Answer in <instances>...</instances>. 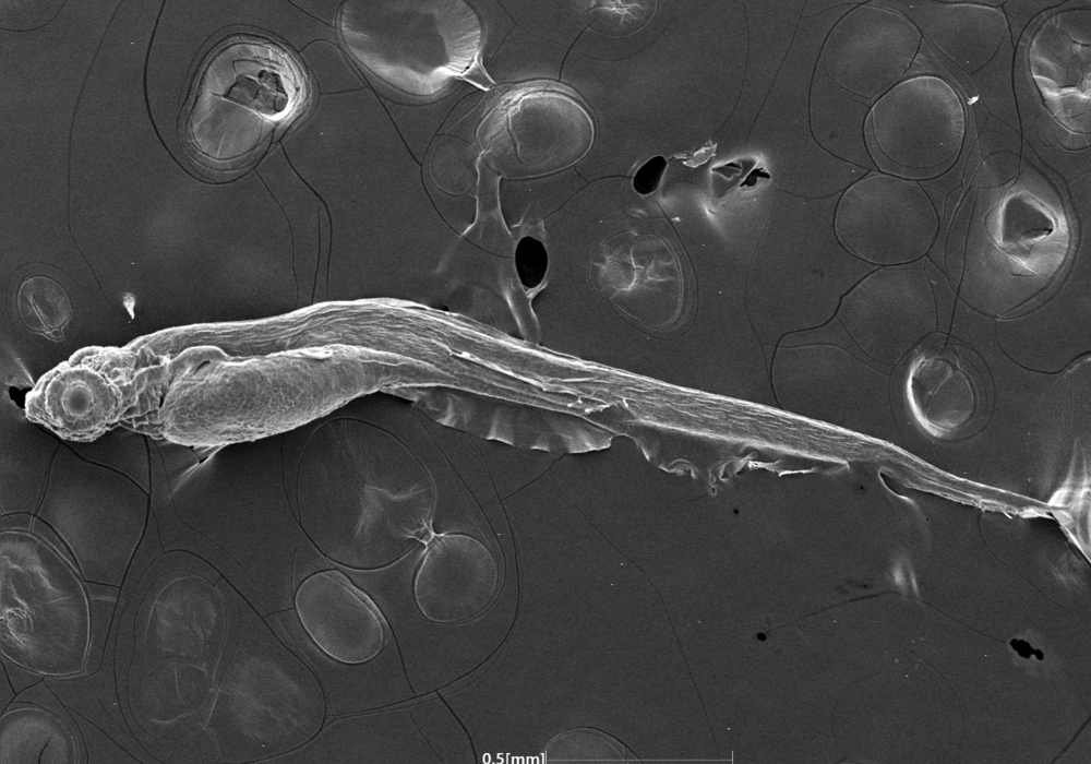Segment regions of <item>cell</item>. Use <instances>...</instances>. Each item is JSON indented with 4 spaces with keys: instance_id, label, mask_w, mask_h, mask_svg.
I'll return each instance as SVG.
<instances>
[{
    "instance_id": "cell-11",
    "label": "cell",
    "mask_w": 1091,
    "mask_h": 764,
    "mask_svg": "<svg viewBox=\"0 0 1091 764\" xmlns=\"http://www.w3.org/2000/svg\"><path fill=\"white\" fill-rule=\"evenodd\" d=\"M1033 77L1050 95L1079 91L1089 96L1090 10H1070L1046 21L1029 50Z\"/></svg>"
},
{
    "instance_id": "cell-14",
    "label": "cell",
    "mask_w": 1091,
    "mask_h": 764,
    "mask_svg": "<svg viewBox=\"0 0 1091 764\" xmlns=\"http://www.w3.org/2000/svg\"><path fill=\"white\" fill-rule=\"evenodd\" d=\"M515 264L524 287H538L548 268V253L544 246L532 237H524L516 247Z\"/></svg>"
},
{
    "instance_id": "cell-3",
    "label": "cell",
    "mask_w": 1091,
    "mask_h": 764,
    "mask_svg": "<svg viewBox=\"0 0 1091 764\" xmlns=\"http://www.w3.org/2000/svg\"><path fill=\"white\" fill-rule=\"evenodd\" d=\"M923 36L904 13L863 4L844 15L825 47L831 79L852 95L873 99L903 80Z\"/></svg>"
},
{
    "instance_id": "cell-4",
    "label": "cell",
    "mask_w": 1091,
    "mask_h": 764,
    "mask_svg": "<svg viewBox=\"0 0 1091 764\" xmlns=\"http://www.w3.org/2000/svg\"><path fill=\"white\" fill-rule=\"evenodd\" d=\"M295 608L314 644L338 662H368L385 646L386 629L379 611L337 572L307 577L296 592Z\"/></svg>"
},
{
    "instance_id": "cell-13",
    "label": "cell",
    "mask_w": 1091,
    "mask_h": 764,
    "mask_svg": "<svg viewBox=\"0 0 1091 764\" xmlns=\"http://www.w3.org/2000/svg\"><path fill=\"white\" fill-rule=\"evenodd\" d=\"M15 306L21 321L28 330L53 341L63 338L64 329L74 312L64 287L43 274L31 275L20 284Z\"/></svg>"
},
{
    "instance_id": "cell-12",
    "label": "cell",
    "mask_w": 1091,
    "mask_h": 764,
    "mask_svg": "<svg viewBox=\"0 0 1091 764\" xmlns=\"http://www.w3.org/2000/svg\"><path fill=\"white\" fill-rule=\"evenodd\" d=\"M465 546L459 537L437 539L417 572L413 596L422 614L435 622H454L476 611Z\"/></svg>"
},
{
    "instance_id": "cell-10",
    "label": "cell",
    "mask_w": 1091,
    "mask_h": 764,
    "mask_svg": "<svg viewBox=\"0 0 1091 764\" xmlns=\"http://www.w3.org/2000/svg\"><path fill=\"white\" fill-rule=\"evenodd\" d=\"M29 414L70 441H93L119 419V398L109 382L92 371L58 372Z\"/></svg>"
},
{
    "instance_id": "cell-8",
    "label": "cell",
    "mask_w": 1091,
    "mask_h": 764,
    "mask_svg": "<svg viewBox=\"0 0 1091 764\" xmlns=\"http://www.w3.org/2000/svg\"><path fill=\"white\" fill-rule=\"evenodd\" d=\"M840 318L856 336L866 329H914L926 336L936 326V307L926 277L916 270H880L847 296Z\"/></svg>"
},
{
    "instance_id": "cell-2",
    "label": "cell",
    "mask_w": 1091,
    "mask_h": 764,
    "mask_svg": "<svg viewBox=\"0 0 1091 764\" xmlns=\"http://www.w3.org/2000/svg\"><path fill=\"white\" fill-rule=\"evenodd\" d=\"M939 229L937 211L913 179L882 172L853 183L836 213V230L858 256L879 264L920 259Z\"/></svg>"
},
{
    "instance_id": "cell-6",
    "label": "cell",
    "mask_w": 1091,
    "mask_h": 764,
    "mask_svg": "<svg viewBox=\"0 0 1091 764\" xmlns=\"http://www.w3.org/2000/svg\"><path fill=\"white\" fill-rule=\"evenodd\" d=\"M906 390L915 419L935 437L968 428L984 396L979 372L948 346L928 349L913 361Z\"/></svg>"
},
{
    "instance_id": "cell-1",
    "label": "cell",
    "mask_w": 1091,
    "mask_h": 764,
    "mask_svg": "<svg viewBox=\"0 0 1091 764\" xmlns=\"http://www.w3.org/2000/svg\"><path fill=\"white\" fill-rule=\"evenodd\" d=\"M868 133L888 164L920 177L937 176L956 163L963 148L966 108L939 76L903 79L874 103Z\"/></svg>"
},
{
    "instance_id": "cell-5",
    "label": "cell",
    "mask_w": 1091,
    "mask_h": 764,
    "mask_svg": "<svg viewBox=\"0 0 1091 764\" xmlns=\"http://www.w3.org/2000/svg\"><path fill=\"white\" fill-rule=\"evenodd\" d=\"M303 76L281 48L239 41L217 51L204 68L197 92L242 105L271 121L287 118L303 97Z\"/></svg>"
},
{
    "instance_id": "cell-16",
    "label": "cell",
    "mask_w": 1091,
    "mask_h": 764,
    "mask_svg": "<svg viewBox=\"0 0 1091 764\" xmlns=\"http://www.w3.org/2000/svg\"><path fill=\"white\" fill-rule=\"evenodd\" d=\"M13 697L14 692L9 684L7 672L3 670V664L1 662V713H3V709Z\"/></svg>"
},
{
    "instance_id": "cell-9",
    "label": "cell",
    "mask_w": 1091,
    "mask_h": 764,
    "mask_svg": "<svg viewBox=\"0 0 1091 764\" xmlns=\"http://www.w3.org/2000/svg\"><path fill=\"white\" fill-rule=\"evenodd\" d=\"M996 246L1023 270L1050 278L1067 259L1070 232L1064 217L1028 192L1007 196L992 213Z\"/></svg>"
},
{
    "instance_id": "cell-15",
    "label": "cell",
    "mask_w": 1091,
    "mask_h": 764,
    "mask_svg": "<svg viewBox=\"0 0 1091 764\" xmlns=\"http://www.w3.org/2000/svg\"><path fill=\"white\" fill-rule=\"evenodd\" d=\"M666 168L667 162L662 156L652 157L637 170L633 181L634 189L640 194L654 192L659 187Z\"/></svg>"
},
{
    "instance_id": "cell-7",
    "label": "cell",
    "mask_w": 1091,
    "mask_h": 764,
    "mask_svg": "<svg viewBox=\"0 0 1091 764\" xmlns=\"http://www.w3.org/2000/svg\"><path fill=\"white\" fill-rule=\"evenodd\" d=\"M906 14L936 49L968 75L984 69L1008 33L1005 12L971 1L912 2Z\"/></svg>"
}]
</instances>
